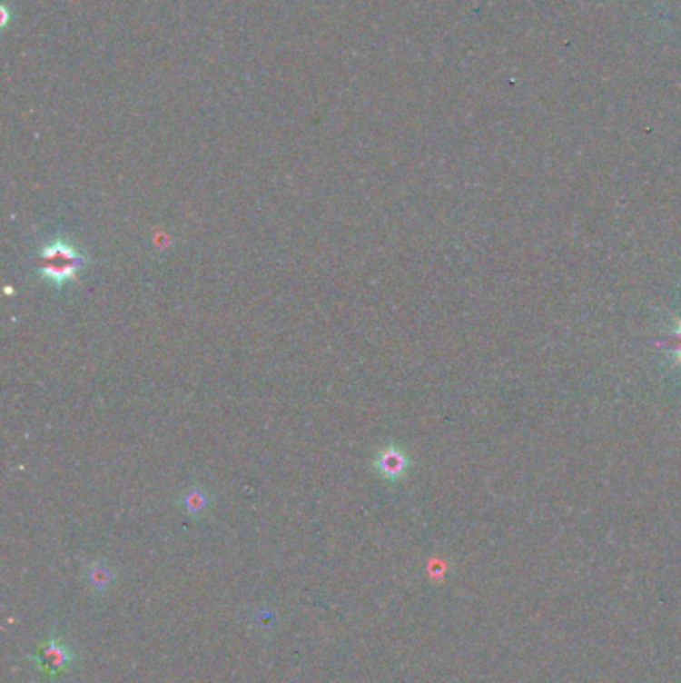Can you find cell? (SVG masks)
Returning <instances> with one entry per match:
<instances>
[{
  "instance_id": "3957f363",
  "label": "cell",
  "mask_w": 681,
  "mask_h": 683,
  "mask_svg": "<svg viewBox=\"0 0 681 683\" xmlns=\"http://www.w3.org/2000/svg\"><path fill=\"white\" fill-rule=\"evenodd\" d=\"M35 659L38 661L40 668H43L44 671H63L70 664L73 656H70V651L66 648L58 646L56 641L53 639Z\"/></svg>"
},
{
  "instance_id": "5b68a950",
  "label": "cell",
  "mask_w": 681,
  "mask_h": 683,
  "mask_svg": "<svg viewBox=\"0 0 681 683\" xmlns=\"http://www.w3.org/2000/svg\"><path fill=\"white\" fill-rule=\"evenodd\" d=\"M657 346H664L674 354V360L677 364H681V320L674 326L672 332H669L664 340L657 342Z\"/></svg>"
},
{
  "instance_id": "6da1fadb",
  "label": "cell",
  "mask_w": 681,
  "mask_h": 683,
  "mask_svg": "<svg viewBox=\"0 0 681 683\" xmlns=\"http://www.w3.org/2000/svg\"><path fill=\"white\" fill-rule=\"evenodd\" d=\"M88 266V256L83 248L70 243L66 236H56L50 240L38 254V272L56 290H64L83 274V270Z\"/></svg>"
},
{
  "instance_id": "7a4b0ae2",
  "label": "cell",
  "mask_w": 681,
  "mask_h": 683,
  "mask_svg": "<svg viewBox=\"0 0 681 683\" xmlns=\"http://www.w3.org/2000/svg\"><path fill=\"white\" fill-rule=\"evenodd\" d=\"M410 466H412L410 456L396 444H390L384 450H380L374 458V470L378 471L380 478L392 481V484L408 474Z\"/></svg>"
},
{
  "instance_id": "277c9868",
  "label": "cell",
  "mask_w": 681,
  "mask_h": 683,
  "mask_svg": "<svg viewBox=\"0 0 681 683\" xmlns=\"http://www.w3.org/2000/svg\"><path fill=\"white\" fill-rule=\"evenodd\" d=\"M180 504H183V508L188 511L190 516H200V514H204L206 508L210 506V500H208L204 490L188 488L184 491L183 500H180Z\"/></svg>"
}]
</instances>
